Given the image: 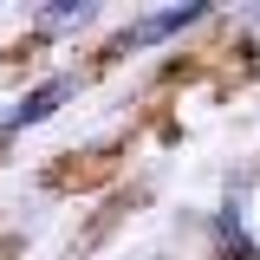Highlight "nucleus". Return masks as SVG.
Here are the masks:
<instances>
[{
  "instance_id": "nucleus-1",
  "label": "nucleus",
  "mask_w": 260,
  "mask_h": 260,
  "mask_svg": "<svg viewBox=\"0 0 260 260\" xmlns=\"http://www.w3.org/2000/svg\"><path fill=\"white\" fill-rule=\"evenodd\" d=\"M65 98H72V78H46L39 91H26L20 104H13V111H7V117H0V137H20V130H32L39 117H52Z\"/></svg>"
},
{
  "instance_id": "nucleus-2",
  "label": "nucleus",
  "mask_w": 260,
  "mask_h": 260,
  "mask_svg": "<svg viewBox=\"0 0 260 260\" xmlns=\"http://www.w3.org/2000/svg\"><path fill=\"white\" fill-rule=\"evenodd\" d=\"M202 20V7H169V13H156V20H137V26L124 32V46H143V39H162V32H176V26H195Z\"/></svg>"
}]
</instances>
